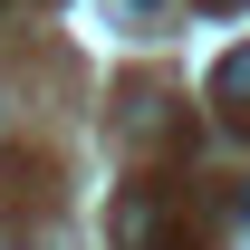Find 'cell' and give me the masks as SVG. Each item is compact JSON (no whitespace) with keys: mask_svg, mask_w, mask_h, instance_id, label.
<instances>
[{"mask_svg":"<svg viewBox=\"0 0 250 250\" xmlns=\"http://www.w3.org/2000/svg\"><path fill=\"white\" fill-rule=\"evenodd\" d=\"M212 106H221V125H250V39L212 67Z\"/></svg>","mask_w":250,"mask_h":250,"instance_id":"6da1fadb","label":"cell"},{"mask_svg":"<svg viewBox=\"0 0 250 250\" xmlns=\"http://www.w3.org/2000/svg\"><path fill=\"white\" fill-rule=\"evenodd\" d=\"M125 10H154V0H125Z\"/></svg>","mask_w":250,"mask_h":250,"instance_id":"7a4b0ae2","label":"cell"},{"mask_svg":"<svg viewBox=\"0 0 250 250\" xmlns=\"http://www.w3.org/2000/svg\"><path fill=\"white\" fill-rule=\"evenodd\" d=\"M241 221H250V192H241Z\"/></svg>","mask_w":250,"mask_h":250,"instance_id":"3957f363","label":"cell"}]
</instances>
